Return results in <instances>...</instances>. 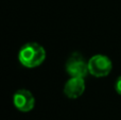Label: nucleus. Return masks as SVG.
<instances>
[{"label": "nucleus", "instance_id": "nucleus-1", "mask_svg": "<svg viewBox=\"0 0 121 120\" xmlns=\"http://www.w3.org/2000/svg\"><path fill=\"white\" fill-rule=\"evenodd\" d=\"M46 50L37 43H27L18 52V61L27 68H35L44 63Z\"/></svg>", "mask_w": 121, "mask_h": 120}, {"label": "nucleus", "instance_id": "nucleus-2", "mask_svg": "<svg viewBox=\"0 0 121 120\" xmlns=\"http://www.w3.org/2000/svg\"><path fill=\"white\" fill-rule=\"evenodd\" d=\"M88 70L91 76L96 78H103L111 73L113 63L106 55L96 54L88 60Z\"/></svg>", "mask_w": 121, "mask_h": 120}, {"label": "nucleus", "instance_id": "nucleus-3", "mask_svg": "<svg viewBox=\"0 0 121 120\" xmlns=\"http://www.w3.org/2000/svg\"><path fill=\"white\" fill-rule=\"evenodd\" d=\"M66 72L70 77L74 78H85L88 73V62H85L79 52H73L66 62Z\"/></svg>", "mask_w": 121, "mask_h": 120}, {"label": "nucleus", "instance_id": "nucleus-4", "mask_svg": "<svg viewBox=\"0 0 121 120\" xmlns=\"http://www.w3.org/2000/svg\"><path fill=\"white\" fill-rule=\"evenodd\" d=\"M13 104L19 112L28 113L35 106V98L28 89H18L13 96Z\"/></svg>", "mask_w": 121, "mask_h": 120}, {"label": "nucleus", "instance_id": "nucleus-5", "mask_svg": "<svg viewBox=\"0 0 121 120\" xmlns=\"http://www.w3.org/2000/svg\"><path fill=\"white\" fill-rule=\"evenodd\" d=\"M85 91V80L84 78H74L71 77L64 86V94L67 98L77 99L81 97Z\"/></svg>", "mask_w": 121, "mask_h": 120}, {"label": "nucleus", "instance_id": "nucleus-6", "mask_svg": "<svg viewBox=\"0 0 121 120\" xmlns=\"http://www.w3.org/2000/svg\"><path fill=\"white\" fill-rule=\"evenodd\" d=\"M115 89H116V91H117L118 95H120V96H121V76L117 79V80H116V83H115Z\"/></svg>", "mask_w": 121, "mask_h": 120}]
</instances>
